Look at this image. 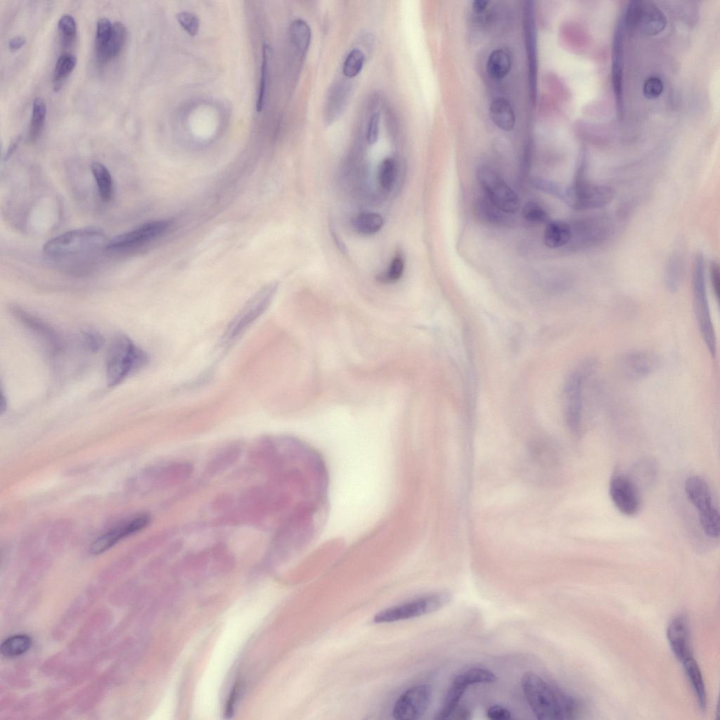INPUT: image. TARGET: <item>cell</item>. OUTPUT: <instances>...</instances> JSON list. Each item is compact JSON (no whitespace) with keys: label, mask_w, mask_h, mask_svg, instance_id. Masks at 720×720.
I'll return each instance as SVG.
<instances>
[{"label":"cell","mask_w":720,"mask_h":720,"mask_svg":"<svg viewBox=\"0 0 720 720\" xmlns=\"http://www.w3.org/2000/svg\"><path fill=\"white\" fill-rule=\"evenodd\" d=\"M667 638L672 652L680 662L693 656L689 622L686 615L679 614L670 621Z\"/></svg>","instance_id":"cell-17"},{"label":"cell","mask_w":720,"mask_h":720,"mask_svg":"<svg viewBox=\"0 0 720 720\" xmlns=\"http://www.w3.org/2000/svg\"><path fill=\"white\" fill-rule=\"evenodd\" d=\"M474 212L477 219L491 224L503 225L510 220L508 214L497 208L486 198L475 201Z\"/></svg>","instance_id":"cell-28"},{"label":"cell","mask_w":720,"mask_h":720,"mask_svg":"<svg viewBox=\"0 0 720 720\" xmlns=\"http://www.w3.org/2000/svg\"><path fill=\"white\" fill-rule=\"evenodd\" d=\"M148 524L149 521L146 515H139L124 525L115 528L98 537L92 543L89 551L94 555L102 553L113 546L122 538L144 529Z\"/></svg>","instance_id":"cell-18"},{"label":"cell","mask_w":720,"mask_h":720,"mask_svg":"<svg viewBox=\"0 0 720 720\" xmlns=\"http://www.w3.org/2000/svg\"><path fill=\"white\" fill-rule=\"evenodd\" d=\"M170 226V221L165 219L146 222L111 238L105 248L111 251H121L144 245L164 236Z\"/></svg>","instance_id":"cell-10"},{"label":"cell","mask_w":720,"mask_h":720,"mask_svg":"<svg viewBox=\"0 0 720 720\" xmlns=\"http://www.w3.org/2000/svg\"><path fill=\"white\" fill-rule=\"evenodd\" d=\"M710 278L714 294L716 298L719 299L720 285L719 269V265L716 262H713L710 266Z\"/></svg>","instance_id":"cell-48"},{"label":"cell","mask_w":720,"mask_h":720,"mask_svg":"<svg viewBox=\"0 0 720 720\" xmlns=\"http://www.w3.org/2000/svg\"><path fill=\"white\" fill-rule=\"evenodd\" d=\"M331 235L334 238V240L335 241L337 245H338L339 249L341 250V251L342 252L346 251V248L344 243H342V240L338 237V234L334 230L331 231Z\"/></svg>","instance_id":"cell-53"},{"label":"cell","mask_w":720,"mask_h":720,"mask_svg":"<svg viewBox=\"0 0 720 720\" xmlns=\"http://www.w3.org/2000/svg\"><path fill=\"white\" fill-rule=\"evenodd\" d=\"M103 342V337L95 330H89L82 334V343L89 351H98L102 347Z\"/></svg>","instance_id":"cell-45"},{"label":"cell","mask_w":720,"mask_h":720,"mask_svg":"<svg viewBox=\"0 0 720 720\" xmlns=\"http://www.w3.org/2000/svg\"><path fill=\"white\" fill-rule=\"evenodd\" d=\"M383 224V218L375 212L361 213L354 221L356 230L364 235H371L378 232L382 229Z\"/></svg>","instance_id":"cell-34"},{"label":"cell","mask_w":720,"mask_h":720,"mask_svg":"<svg viewBox=\"0 0 720 720\" xmlns=\"http://www.w3.org/2000/svg\"><path fill=\"white\" fill-rule=\"evenodd\" d=\"M112 24L109 19L101 18L96 25L95 37L96 54L100 53L105 47L110 37Z\"/></svg>","instance_id":"cell-40"},{"label":"cell","mask_w":720,"mask_h":720,"mask_svg":"<svg viewBox=\"0 0 720 720\" xmlns=\"http://www.w3.org/2000/svg\"><path fill=\"white\" fill-rule=\"evenodd\" d=\"M290 34L297 49L302 53H305L309 49L311 38L309 25L302 19L295 20L290 25Z\"/></svg>","instance_id":"cell-32"},{"label":"cell","mask_w":720,"mask_h":720,"mask_svg":"<svg viewBox=\"0 0 720 720\" xmlns=\"http://www.w3.org/2000/svg\"><path fill=\"white\" fill-rule=\"evenodd\" d=\"M380 131V115L373 113L369 118L367 127L366 140L368 144H374L378 139Z\"/></svg>","instance_id":"cell-46"},{"label":"cell","mask_w":720,"mask_h":720,"mask_svg":"<svg viewBox=\"0 0 720 720\" xmlns=\"http://www.w3.org/2000/svg\"><path fill=\"white\" fill-rule=\"evenodd\" d=\"M529 454L532 461L542 468L550 467L554 461V451L545 440L533 442L529 446Z\"/></svg>","instance_id":"cell-33"},{"label":"cell","mask_w":720,"mask_h":720,"mask_svg":"<svg viewBox=\"0 0 720 720\" xmlns=\"http://www.w3.org/2000/svg\"><path fill=\"white\" fill-rule=\"evenodd\" d=\"M238 685H235L234 686V687L233 688V690H232V691H231V693L230 694L229 699V700L227 702L226 707V715L227 717H229V716L233 714V705H234V703L236 702V700L237 693H238Z\"/></svg>","instance_id":"cell-49"},{"label":"cell","mask_w":720,"mask_h":720,"mask_svg":"<svg viewBox=\"0 0 720 720\" xmlns=\"http://www.w3.org/2000/svg\"><path fill=\"white\" fill-rule=\"evenodd\" d=\"M269 46L267 44H264L262 49V62L261 65V77L257 103V110L258 112L262 111L264 108L268 91L269 80Z\"/></svg>","instance_id":"cell-36"},{"label":"cell","mask_w":720,"mask_h":720,"mask_svg":"<svg viewBox=\"0 0 720 720\" xmlns=\"http://www.w3.org/2000/svg\"><path fill=\"white\" fill-rule=\"evenodd\" d=\"M274 290V285H268L250 299L228 326L223 337L224 343L229 344L236 339L263 314L271 302Z\"/></svg>","instance_id":"cell-11"},{"label":"cell","mask_w":720,"mask_h":720,"mask_svg":"<svg viewBox=\"0 0 720 720\" xmlns=\"http://www.w3.org/2000/svg\"><path fill=\"white\" fill-rule=\"evenodd\" d=\"M684 489L688 499L698 510L699 515L716 508L709 485L702 478L689 477L685 482Z\"/></svg>","instance_id":"cell-19"},{"label":"cell","mask_w":720,"mask_h":720,"mask_svg":"<svg viewBox=\"0 0 720 720\" xmlns=\"http://www.w3.org/2000/svg\"><path fill=\"white\" fill-rule=\"evenodd\" d=\"M91 169L101 199L104 202L110 201L113 195V181L109 170L99 162H92Z\"/></svg>","instance_id":"cell-29"},{"label":"cell","mask_w":720,"mask_h":720,"mask_svg":"<svg viewBox=\"0 0 720 720\" xmlns=\"http://www.w3.org/2000/svg\"><path fill=\"white\" fill-rule=\"evenodd\" d=\"M693 303L696 319L705 343L712 355L716 352V340L707 295L704 263L701 256L695 259L693 276Z\"/></svg>","instance_id":"cell-6"},{"label":"cell","mask_w":720,"mask_h":720,"mask_svg":"<svg viewBox=\"0 0 720 720\" xmlns=\"http://www.w3.org/2000/svg\"><path fill=\"white\" fill-rule=\"evenodd\" d=\"M572 229L570 225L562 221H553L547 224L544 231V242L546 247L555 249L570 242Z\"/></svg>","instance_id":"cell-24"},{"label":"cell","mask_w":720,"mask_h":720,"mask_svg":"<svg viewBox=\"0 0 720 720\" xmlns=\"http://www.w3.org/2000/svg\"><path fill=\"white\" fill-rule=\"evenodd\" d=\"M105 241V235L97 227H85L70 230L57 236L43 247L45 254L53 256H65L94 249Z\"/></svg>","instance_id":"cell-4"},{"label":"cell","mask_w":720,"mask_h":720,"mask_svg":"<svg viewBox=\"0 0 720 720\" xmlns=\"http://www.w3.org/2000/svg\"><path fill=\"white\" fill-rule=\"evenodd\" d=\"M477 178L486 198L503 212L516 213L520 207L519 198L502 176L488 165H481Z\"/></svg>","instance_id":"cell-7"},{"label":"cell","mask_w":720,"mask_h":720,"mask_svg":"<svg viewBox=\"0 0 720 720\" xmlns=\"http://www.w3.org/2000/svg\"><path fill=\"white\" fill-rule=\"evenodd\" d=\"M521 684L528 704L538 719H572L581 712V705L577 699L550 685L534 672H526Z\"/></svg>","instance_id":"cell-1"},{"label":"cell","mask_w":720,"mask_h":720,"mask_svg":"<svg viewBox=\"0 0 720 720\" xmlns=\"http://www.w3.org/2000/svg\"><path fill=\"white\" fill-rule=\"evenodd\" d=\"M451 594L438 591L419 597L378 612L373 617L376 624L412 619L437 611L450 603Z\"/></svg>","instance_id":"cell-5"},{"label":"cell","mask_w":720,"mask_h":720,"mask_svg":"<svg viewBox=\"0 0 720 720\" xmlns=\"http://www.w3.org/2000/svg\"><path fill=\"white\" fill-rule=\"evenodd\" d=\"M193 471V466L187 461H174L161 469L162 483L166 486H175L187 480Z\"/></svg>","instance_id":"cell-27"},{"label":"cell","mask_w":720,"mask_h":720,"mask_svg":"<svg viewBox=\"0 0 720 720\" xmlns=\"http://www.w3.org/2000/svg\"><path fill=\"white\" fill-rule=\"evenodd\" d=\"M631 27L646 35L662 32L667 24L663 12L653 3L648 1H633L627 7L624 20Z\"/></svg>","instance_id":"cell-9"},{"label":"cell","mask_w":720,"mask_h":720,"mask_svg":"<svg viewBox=\"0 0 720 720\" xmlns=\"http://www.w3.org/2000/svg\"><path fill=\"white\" fill-rule=\"evenodd\" d=\"M180 25L191 36H195L199 30V20L193 13L183 11L176 15Z\"/></svg>","instance_id":"cell-43"},{"label":"cell","mask_w":720,"mask_h":720,"mask_svg":"<svg viewBox=\"0 0 720 720\" xmlns=\"http://www.w3.org/2000/svg\"><path fill=\"white\" fill-rule=\"evenodd\" d=\"M487 715L492 720H508L511 718V713L508 709L497 705L489 707Z\"/></svg>","instance_id":"cell-47"},{"label":"cell","mask_w":720,"mask_h":720,"mask_svg":"<svg viewBox=\"0 0 720 720\" xmlns=\"http://www.w3.org/2000/svg\"><path fill=\"white\" fill-rule=\"evenodd\" d=\"M496 679L494 673L482 667L469 668L457 675L451 683L442 705L435 714L436 719L449 718L456 709L459 701L469 686L475 683H491Z\"/></svg>","instance_id":"cell-8"},{"label":"cell","mask_w":720,"mask_h":720,"mask_svg":"<svg viewBox=\"0 0 720 720\" xmlns=\"http://www.w3.org/2000/svg\"><path fill=\"white\" fill-rule=\"evenodd\" d=\"M127 28L121 22H115L109 40L102 51L96 54L100 63H105L116 57L122 49L127 39Z\"/></svg>","instance_id":"cell-25"},{"label":"cell","mask_w":720,"mask_h":720,"mask_svg":"<svg viewBox=\"0 0 720 720\" xmlns=\"http://www.w3.org/2000/svg\"><path fill=\"white\" fill-rule=\"evenodd\" d=\"M609 492L615 508L623 515L634 516L641 508V498L638 487L629 476L617 473L610 482Z\"/></svg>","instance_id":"cell-13"},{"label":"cell","mask_w":720,"mask_h":720,"mask_svg":"<svg viewBox=\"0 0 720 720\" xmlns=\"http://www.w3.org/2000/svg\"><path fill=\"white\" fill-rule=\"evenodd\" d=\"M10 310L24 327L43 342L49 352L56 354L62 349L61 339L49 324L18 306L11 307Z\"/></svg>","instance_id":"cell-14"},{"label":"cell","mask_w":720,"mask_h":720,"mask_svg":"<svg viewBox=\"0 0 720 720\" xmlns=\"http://www.w3.org/2000/svg\"><path fill=\"white\" fill-rule=\"evenodd\" d=\"M58 30L63 46L70 47L75 40L77 35V25L75 18L69 14L62 15L58 22Z\"/></svg>","instance_id":"cell-37"},{"label":"cell","mask_w":720,"mask_h":720,"mask_svg":"<svg viewBox=\"0 0 720 720\" xmlns=\"http://www.w3.org/2000/svg\"><path fill=\"white\" fill-rule=\"evenodd\" d=\"M396 174V164L392 158L385 159L380 167L378 179L381 187L388 191L394 184Z\"/></svg>","instance_id":"cell-39"},{"label":"cell","mask_w":720,"mask_h":720,"mask_svg":"<svg viewBox=\"0 0 720 720\" xmlns=\"http://www.w3.org/2000/svg\"><path fill=\"white\" fill-rule=\"evenodd\" d=\"M522 216L528 221L532 223H544L548 219L546 210L539 203L529 201L522 208Z\"/></svg>","instance_id":"cell-41"},{"label":"cell","mask_w":720,"mask_h":720,"mask_svg":"<svg viewBox=\"0 0 720 720\" xmlns=\"http://www.w3.org/2000/svg\"><path fill=\"white\" fill-rule=\"evenodd\" d=\"M489 115L492 122L503 131H508L514 127V111L509 101L504 98L492 100L489 105Z\"/></svg>","instance_id":"cell-23"},{"label":"cell","mask_w":720,"mask_h":720,"mask_svg":"<svg viewBox=\"0 0 720 720\" xmlns=\"http://www.w3.org/2000/svg\"><path fill=\"white\" fill-rule=\"evenodd\" d=\"M404 269V259L400 255H397L392 260L387 272L380 275L378 279L383 282H394L401 278Z\"/></svg>","instance_id":"cell-42"},{"label":"cell","mask_w":720,"mask_h":720,"mask_svg":"<svg viewBox=\"0 0 720 720\" xmlns=\"http://www.w3.org/2000/svg\"><path fill=\"white\" fill-rule=\"evenodd\" d=\"M76 64V56L69 53H63L58 58L53 77V88L55 91L60 89L65 79L74 70Z\"/></svg>","instance_id":"cell-31"},{"label":"cell","mask_w":720,"mask_h":720,"mask_svg":"<svg viewBox=\"0 0 720 720\" xmlns=\"http://www.w3.org/2000/svg\"><path fill=\"white\" fill-rule=\"evenodd\" d=\"M32 645L31 638L18 634L6 638L1 645V652L6 657H15L27 652Z\"/></svg>","instance_id":"cell-35"},{"label":"cell","mask_w":720,"mask_h":720,"mask_svg":"<svg viewBox=\"0 0 720 720\" xmlns=\"http://www.w3.org/2000/svg\"><path fill=\"white\" fill-rule=\"evenodd\" d=\"M659 366V360L652 353L642 351L625 354L619 361V369L629 380H640L649 376Z\"/></svg>","instance_id":"cell-16"},{"label":"cell","mask_w":720,"mask_h":720,"mask_svg":"<svg viewBox=\"0 0 720 720\" xmlns=\"http://www.w3.org/2000/svg\"><path fill=\"white\" fill-rule=\"evenodd\" d=\"M512 56L506 49H494L489 56L487 62V70L489 76L499 79L505 77L510 71Z\"/></svg>","instance_id":"cell-26"},{"label":"cell","mask_w":720,"mask_h":720,"mask_svg":"<svg viewBox=\"0 0 720 720\" xmlns=\"http://www.w3.org/2000/svg\"><path fill=\"white\" fill-rule=\"evenodd\" d=\"M243 446L240 443L230 444L220 450L207 463L204 475L213 477L233 465L240 458Z\"/></svg>","instance_id":"cell-21"},{"label":"cell","mask_w":720,"mask_h":720,"mask_svg":"<svg viewBox=\"0 0 720 720\" xmlns=\"http://www.w3.org/2000/svg\"><path fill=\"white\" fill-rule=\"evenodd\" d=\"M488 3L485 0H475L472 2V9L475 13H481L486 9Z\"/></svg>","instance_id":"cell-52"},{"label":"cell","mask_w":720,"mask_h":720,"mask_svg":"<svg viewBox=\"0 0 720 720\" xmlns=\"http://www.w3.org/2000/svg\"><path fill=\"white\" fill-rule=\"evenodd\" d=\"M26 42V39L23 36H15L10 39L8 42V46L10 50L16 51L21 48Z\"/></svg>","instance_id":"cell-50"},{"label":"cell","mask_w":720,"mask_h":720,"mask_svg":"<svg viewBox=\"0 0 720 720\" xmlns=\"http://www.w3.org/2000/svg\"><path fill=\"white\" fill-rule=\"evenodd\" d=\"M663 89L662 79L657 76H650L643 83V94L648 99H655L660 96Z\"/></svg>","instance_id":"cell-44"},{"label":"cell","mask_w":720,"mask_h":720,"mask_svg":"<svg viewBox=\"0 0 720 720\" xmlns=\"http://www.w3.org/2000/svg\"><path fill=\"white\" fill-rule=\"evenodd\" d=\"M364 60L365 56L360 49H352L344 61L342 68L344 75L349 78L358 75L363 68Z\"/></svg>","instance_id":"cell-38"},{"label":"cell","mask_w":720,"mask_h":720,"mask_svg":"<svg viewBox=\"0 0 720 720\" xmlns=\"http://www.w3.org/2000/svg\"><path fill=\"white\" fill-rule=\"evenodd\" d=\"M684 671L694 691L698 706L702 711L707 709V698L705 685L697 661L691 656L682 662Z\"/></svg>","instance_id":"cell-22"},{"label":"cell","mask_w":720,"mask_h":720,"mask_svg":"<svg viewBox=\"0 0 720 720\" xmlns=\"http://www.w3.org/2000/svg\"><path fill=\"white\" fill-rule=\"evenodd\" d=\"M46 115V105L44 101L37 97L33 101L32 119L27 139L30 143L36 142L40 137Z\"/></svg>","instance_id":"cell-30"},{"label":"cell","mask_w":720,"mask_h":720,"mask_svg":"<svg viewBox=\"0 0 720 720\" xmlns=\"http://www.w3.org/2000/svg\"><path fill=\"white\" fill-rule=\"evenodd\" d=\"M147 354L127 335H117L107 353L105 371L109 387L121 383L147 364Z\"/></svg>","instance_id":"cell-2"},{"label":"cell","mask_w":720,"mask_h":720,"mask_svg":"<svg viewBox=\"0 0 720 720\" xmlns=\"http://www.w3.org/2000/svg\"><path fill=\"white\" fill-rule=\"evenodd\" d=\"M594 367L595 362L591 359H586L572 371L565 381V422L570 431L574 435H578L581 430L584 388Z\"/></svg>","instance_id":"cell-3"},{"label":"cell","mask_w":720,"mask_h":720,"mask_svg":"<svg viewBox=\"0 0 720 720\" xmlns=\"http://www.w3.org/2000/svg\"><path fill=\"white\" fill-rule=\"evenodd\" d=\"M6 398L4 397V394H3L2 392H1V401H0V410H1V412L2 413L3 411H4L6 410Z\"/></svg>","instance_id":"cell-54"},{"label":"cell","mask_w":720,"mask_h":720,"mask_svg":"<svg viewBox=\"0 0 720 720\" xmlns=\"http://www.w3.org/2000/svg\"><path fill=\"white\" fill-rule=\"evenodd\" d=\"M623 22H620L617 27L614 38L612 65V84L618 113L619 112L620 114H622L623 108Z\"/></svg>","instance_id":"cell-20"},{"label":"cell","mask_w":720,"mask_h":720,"mask_svg":"<svg viewBox=\"0 0 720 720\" xmlns=\"http://www.w3.org/2000/svg\"><path fill=\"white\" fill-rule=\"evenodd\" d=\"M21 139H22L21 135H18V136H16L12 141V142L9 145V146L8 148V150H7L6 154H5V156H4V160L5 161L8 160L10 158V157L15 153V151L18 148V146H19V145H20V143L21 142Z\"/></svg>","instance_id":"cell-51"},{"label":"cell","mask_w":720,"mask_h":720,"mask_svg":"<svg viewBox=\"0 0 720 720\" xmlns=\"http://www.w3.org/2000/svg\"><path fill=\"white\" fill-rule=\"evenodd\" d=\"M575 206L581 209L596 208L608 204L612 198V189L577 179L572 192Z\"/></svg>","instance_id":"cell-15"},{"label":"cell","mask_w":720,"mask_h":720,"mask_svg":"<svg viewBox=\"0 0 720 720\" xmlns=\"http://www.w3.org/2000/svg\"><path fill=\"white\" fill-rule=\"evenodd\" d=\"M432 699L429 685L413 686L404 691L395 702L392 716L397 720H414L421 718L428 710Z\"/></svg>","instance_id":"cell-12"}]
</instances>
